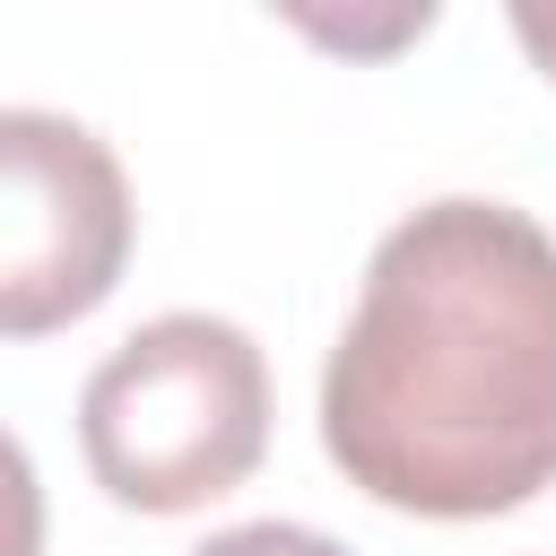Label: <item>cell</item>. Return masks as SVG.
Instances as JSON below:
<instances>
[{
    "label": "cell",
    "mask_w": 556,
    "mask_h": 556,
    "mask_svg": "<svg viewBox=\"0 0 556 556\" xmlns=\"http://www.w3.org/2000/svg\"><path fill=\"white\" fill-rule=\"evenodd\" d=\"M321 452L391 513L486 521L556 478V235L504 200L400 217L321 374Z\"/></svg>",
    "instance_id": "1"
},
{
    "label": "cell",
    "mask_w": 556,
    "mask_h": 556,
    "mask_svg": "<svg viewBox=\"0 0 556 556\" xmlns=\"http://www.w3.org/2000/svg\"><path fill=\"white\" fill-rule=\"evenodd\" d=\"M78 443L113 504L200 513L269 452V365L252 330L217 313H165L130 330L78 391Z\"/></svg>",
    "instance_id": "2"
},
{
    "label": "cell",
    "mask_w": 556,
    "mask_h": 556,
    "mask_svg": "<svg viewBox=\"0 0 556 556\" xmlns=\"http://www.w3.org/2000/svg\"><path fill=\"white\" fill-rule=\"evenodd\" d=\"M122 261H130L122 156L70 113L9 104L0 113V339L70 330L113 295Z\"/></svg>",
    "instance_id": "3"
},
{
    "label": "cell",
    "mask_w": 556,
    "mask_h": 556,
    "mask_svg": "<svg viewBox=\"0 0 556 556\" xmlns=\"http://www.w3.org/2000/svg\"><path fill=\"white\" fill-rule=\"evenodd\" d=\"M0 556H43V486L9 426H0Z\"/></svg>",
    "instance_id": "4"
},
{
    "label": "cell",
    "mask_w": 556,
    "mask_h": 556,
    "mask_svg": "<svg viewBox=\"0 0 556 556\" xmlns=\"http://www.w3.org/2000/svg\"><path fill=\"white\" fill-rule=\"evenodd\" d=\"M191 556H348V547L321 539V530H304V521H235V530H217Z\"/></svg>",
    "instance_id": "5"
},
{
    "label": "cell",
    "mask_w": 556,
    "mask_h": 556,
    "mask_svg": "<svg viewBox=\"0 0 556 556\" xmlns=\"http://www.w3.org/2000/svg\"><path fill=\"white\" fill-rule=\"evenodd\" d=\"M513 35H521V52L556 78V0H521V9H513Z\"/></svg>",
    "instance_id": "6"
}]
</instances>
